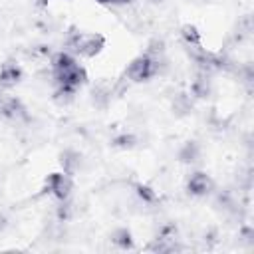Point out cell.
<instances>
[{"label": "cell", "mask_w": 254, "mask_h": 254, "mask_svg": "<svg viewBox=\"0 0 254 254\" xmlns=\"http://www.w3.org/2000/svg\"><path fill=\"white\" fill-rule=\"evenodd\" d=\"M65 46L79 54L81 58H95L105 48V36L99 32H79L75 28L69 30Z\"/></svg>", "instance_id": "6da1fadb"}, {"label": "cell", "mask_w": 254, "mask_h": 254, "mask_svg": "<svg viewBox=\"0 0 254 254\" xmlns=\"http://www.w3.org/2000/svg\"><path fill=\"white\" fill-rule=\"evenodd\" d=\"M163 60H153L149 54H141L137 58H133L125 69V75L127 79L135 81V83H143V81H149L153 75L159 73V67L163 65L161 64Z\"/></svg>", "instance_id": "7a4b0ae2"}, {"label": "cell", "mask_w": 254, "mask_h": 254, "mask_svg": "<svg viewBox=\"0 0 254 254\" xmlns=\"http://www.w3.org/2000/svg\"><path fill=\"white\" fill-rule=\"evenodd\" d=\"M0 115L6 121H14V123L30 121L28 107L22 103L20 97H14V95H2L0 97Z\"/></svg>", "instance_id": "3957f363"}, {"label": "cell", "mask_w": 254, "mask_h": 254, "mask_svg": "<svg viewBox=\"0 0 254 254\" xmlns=\"http://www.w3.org/2000/svg\"><path fill=\"white\" fill-rule=\"evenodd\" d=\"M46 190L56 196L58 200H65L71 196V190H73V181H71V175L67 173H50L46 177Z\"/></svg>", "instance_id": "277c9868"}, {"label": "cell", "mask_w": 254, "mask_h": 254, "mask_svg": "<svg viewBox=\"0 0 254 254\" xmlns=\"http://www.w3.org/2000/svg\"><path fill=\"white\" fill-rule=\"evenodd\" d=\"M54 79L58 85H67V87H73V89H79L85 81H87V71L85 67H81L79 64L65 69V71H60V73H54Z\"/></svg>", "instance_id": "5b68a950"}, {"label": "cell", "mask_w": 254, "mask_h": 254, "mask_svg": "<svg viewBox=\"0 0 254 254\" xmlns=\"http://www.w3.org/2000/svg\"><path fill=\"white\" fill-rule=\"evenodd\" d=\"M22 77H24V71L14 60L0 64V87H4V89L14 87L22 81Z\"/></svg>", "instance_id": "8992f818"}, {"label": "cell", "mask_w": 254, "mask_h": 254, "mask_svg": "<svg viewBox=\"0 0 254 254\" xmlns=\"http://www.w3.org/2000/svg\"><path fill=\"white\" fill-rule=\"evenodd\" d=\"M187 190H189V194H192V196H206V194L212 190V179H210L206 173L196 171V173H192V175L189 177V181H187Z\"/></svg>", "instance_id": "52a82bcc"}, {"label": "cell", "mask_w": 254, "mask_h": 254, "mask_svg": "<svg viewBox=\"0 0 254 254\" xmlns=\"http://www.w3.org/2000/svg\"><path fill=\"white\" fill-rule=\"evenodd\" d=\"M77 65L75 58L69 54V52H56L50 56V67H52V73H60V71H65L69 67Z\"/></svg>", "instance_id": "ba28073f"}, {"label": "cell", "mask_w": 254, "mask_h": 254, "mask_svg": "<svg viewBox=\"0 0 254 254\" xmlns=\"http://www.w3.org/2000/svg\"><path fill=\"white\" fill-rule=\"evenodd\" d=\"M111 101V85L107 81H99L91 89V103L99 109H105Z\"/></svg>", "instance_id": "9c48e42d"}, {"label": "cell", "mask_w": 254, "mask_h": 254, "mask_svg": "<svg viewBox=\"0 0 254 254\" xmlns=\"http://www.w3.org/2000/svg\"><path fill=\"white\" fill-rule=\"evenodd\" d=\"M212 91V85H210V79H208V73H198L192 83H190V95L196 97V99H206Z\"/></svg>", "instance_id": "30bf717a"}, {"label": "cell", "mask_w": 254, "mask_h": 254, "mask_svg": "<svg viewBox=\"0 0 254 254\" xmlns=\"http://www.w3.org/2000/svg\"><path fill=\"white\" fill-rule=\"evenodd\" d=\"M60 165H62L64 173H67V175H71V177H73V175L79 171V167H81V155H79L77 151L67 149V151H64V153H62Z\"/></svg>", "instance_id": "8fae6325"}, {"label": "cell", "mask_w": 254, "mask_h": 254, "mask_svg": "<svg viewBox=\"0 0 254 254\" xmlns=\"http://www.w3.org/2000/svg\"><path fill=\"white\" fill-rule=\"evenodd\" d=\"M198 159H200V145L196 141H187L179 151V161L190 165V163H196Z\"/></svg>", "instance_id": "7c38bea8"}, {"label": "cell", "mask_w": 254, "mask_h": 254, "mask_svg": "<svg viewBox=\"0 0 254 254\" xmlns=\"http://www.w3.org/2000/svg\"><path fill=\"white\" fill-rule=\"evenodd\" d=\"M111 242H113L117 248H121V250H131V248L135 246L133 234H131V230L125 228V226H121V228H117V230L111 232Z\"/></svg>", "instance_id": "4fadbf2b"}, {"label": "cell", "mask_w": 254, "mask_h": 254, "mask_svg": "<svg viewBox=\"0 0 254 254\" xmlns=\"http://www.w3.org/2000/svg\"><path fill=\"white\" fill-rule=\"evenodd\" d=\"M181 40L185 42V46H200L202 44V36L194 24H185L181 28Z\"/></svg>", "instance_id": "5bb4252c"}, {"label": "cell", "mask_w": 254, "mask_h": 254, "mask_svg": "<svg viewBox=\"0 0 254 254\" xmlns=\"http://www.w3.org/2000/svg\"><path fill=\"white\" fill-rule=\"evenodd\" d=\"M75 93H77V89H73V87L58 85V87H56V91H54V101H56L58 105H67V103H71V101H73Z\"/></svg>", "instance_id": "9a60e30c"}, {"label": "cell", "mask_w": 254, "mask_h": 254, "mask_svg": "<svg viewBox=\"0 0 254 254\" xmlns=\"http://www.w3.org/2000/svg\"><path fill=\"white\" fill-rule=\"evenodd\" d=\"M135 194L139 196V200L143 204H155L157 202V192L149 185H143V183L135 185Z\"/></svg>", "instance_id": "2e32d148"}, {"label": "cell", "mask_w": 254, "mask_h": 254, "mask_svg": "<svg viewBox=\"0 0 254 254\" xmlns=\"http://www.w3.org/2000/svg\"><path fill=\"white\" fill-rule=\"evenodd\" d=\"M111 145L117 147V149H133L137 145V137L131 135V133H121V135L111 139Z\"/></svg>", "instance_id": "e0dca14e"}, {"label": "cell", "mask_w": 254, "mask_h": 254, "mask_svg": "<svg viewBox=\"0 0 254 254\" xmlns=\"http://www.w3.org/2000/svg\"><path fill=\"white\" fill-rule=\"evenodd\" d=\"M56 216H58L60 222H67V220L73 216V202H71L69 198L60 200V206H58V210H56Z\"/></svg>", "instance_id": "ac0fdd59"}, {"label": "cell", "mask_w": 254, "mask_h": 254, "mask_svg": "<svg viewBox=\"0 0 254 254\" xmlns=\"http://www.w3.org/2000/svg\"><path fill=\"white\" fill-rule=\"evenodd\" d=\"M173 109H175L179 115H185V113H189V111L192 109V103H190L189 95H185V93L177 95V97H175V101H173Z\"/></svg>", "instance_id": "d6986e66"}, {"label": "cell", "mask_w": 254, "mask_h": 254, "mask_svg": "<svg viewBox=\"0 0 254 254\" xmlns=\"http://www.w3.org/2000/svg\"><path fill=\"white\" fill-rule=\"evenodd\" d=\"M30 54L34 58H50L52 56V50H50V46H36V48H32Z\"/></svg>", "instance_id": "ffe728a7"}, {"label": "cell", "mask_w": 254, "mask_h": 254, "mask_svg": "<svg viewBox=\"0 0 254 254\" xmlns=\"http://www.w3.org/2000/svg\"><path fill=\"white\" fill-rule=\"evenodd\" d=\"M133 4V0H113V6H127Z\"/></svg>", "instance_id": "44dd1931"}, {"label": "cell", "mask_w": 254, "mask_h": 254, "mask_svg": "<svg viewBox=\"0 0 254 254\" xmlns=\"http://www.w3.org/2000/svg\"><path fill=\"white\" fill-rule=\"evenodd\" d=\"M97 4H103V6H113V0H95Z\"/></svg>", "instance_id": "7402d4cb"}, {"label": "cell", "mask_w": 254, "mask_h": 254, "mask_svg": "<svg viewBox=\"0 0 254 254\" xmlns=\"http://www.w3.org/2000/svg\"><path fill=\"white\" fill-rule=\"evenodd\" d=\"M48 2H50V0H38V2H36V4H38V6H40V8H42V6H46V4H48Z\"/></svg>", "instance_id": "603a6c76"}, {"label": "cell", "mask_w": 254, "mask_h": 254, "mask_svg": "<svg viewBox=\"0 0 254 254\" xmlns=\"http://www.w3.org/2000/svg\"><path fill=\"white\" fill-rule=\"evenodd\" d=\"M149 2H151V4H161L163 0H149Z\"/></svg>", "instance_id": "cb8c5ba5"}]
</instances>
